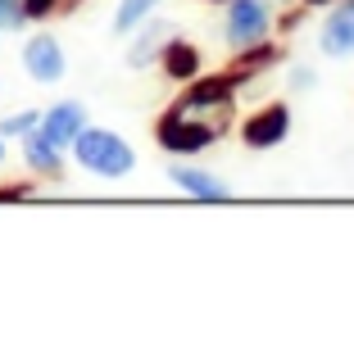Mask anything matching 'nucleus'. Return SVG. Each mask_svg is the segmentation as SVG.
I'll return each instance as SVG.
<instances>
[{"label":"nucleus","mask_w":354,"mask_h":349,"mask_svg":"<svg viewBox=\"0 0 354 349\" xmlns=\"http://www.w3.org/2000/svg\"><path fill=\"white\" fill-rule=\"evenodd\" d=\"M272 28H277L272 0H227L223 5V41H227L232 55L254 41H268Z\"/></svg>","instance_id":"7ed1b4c3"},{"label":"nucleus","mask_w":354,"mask_h":349,"mask_svg":"<svg viewBox=\"0 0 354 349\" xmlns=\"http://www.w3.org/2000/svg\"><path fill=\"white\" fill-rule=\"evenodd\" d=\"M86 127V104L82 100H55L41 109V123H37V132L46 136V141H55L59 150H73L77 132Z\"/></svg>","instance_id":"1a4fd4ad"},{"label":"nucleus","mask_w":354,"mask_h":349,"mask_svg":"<svg viewBox=\"0 0 354 349\" xmlns=\"http://www.w3.org/2000/svg\"><path fill=\"white\" fill-rule=\"evenodd\" d=\"M37 123H41V109H14V113L0 118V136H5V141H23Z\"/></svg>","instance_id":"4468645a"},{"label":"nucleus","mask_w":354,"mask_h":349,"mask_svg":"<svg viewBox=\"0 0 354 349\" xmlns=\"http://www.w3.org/2000/svg\"><path fill=\"white\" fill-rule=\"evenodd\" d=\"M168 182L182 191V196L200 200V205H227L236 191H232L227 182H223L218 173H209V168H196V164H182V159H173V168H168Z\"/></svg>","instance_id":"0eeeda50"},{"label":"nucleus","mask_w":354,"mask_h":349,"mask_svg":"<svg viewBox=\"0 0 354 349\" xmlns=\"http://www.w3.org/2000/svg\"><path fill=\"white\" fill-rule=\"evenodd\" d=\"M23 73H28L37 86H55L68 77V50H64V41L55 37V32H32V37H23Z\"/></svg>","instance_id":"20e7f679"},{"label":"nucleus","mask_w":354,"mask_h":349,"mask_svg":"<svg viewBox=\"0 0 354 349\" xmlns=\"http://www.w3.org/2000/svg\"><path fill=\"white\" fill-rule=\"evenodd\" d=\"M173 37V23L168 19H146L141 28L127 37V55H123V64L132 73H146V68H159V55H164V41Z\"/></svg>","instance_id":"6e6552de"},{"label":"nucleus","mask_w":354,"mask_h":349,"mask_svg":"<svg viewBox=\"0 0 354 349\" xmlns=\"http://www.w3.org/2000/svg\"><path fill=\"white\" fill-rule=\"evenodd\" d=\"M304 10H327V5H336V0H300Z\"/></svg>","instance_id":"a211bd4d"},{"label":"nucleus","mask_w":354,"mask_h":349,"mask_svg":"<svg viewBox=\"0 0 354 349\" xmlns=\"http://www.w3.org/2000/svg\"><path fill=\"white\" fill-rule=\"evenodd\" d=\"M32 196V182H19V186H0V205L5 200H28Z\"/></svg>","instance_id":"f3484780"},{"label":"nucleus","mask_w":354,"mask_h":349,"mask_svg":"<svg viewBox=\"0 0 354 349\" xmlns=\"http://www.w3.org/2000/svg\"><path fill=\"white\" fill-rule=\"evenodd\" d=\"M281 64V46L272 41H254V46H245V50H236V59H232V73H236L241 82H250V77H259V73H268V68H277Z\"/></svg>","instance_id":"f8f14e48"},{"label":"nucleus","mask_w":354,"mask_h":349,"mask_svg":"<svg viewBox=\"0 0 354 349\" xmlns=\"http://www.w3.org/2000/svg\"><path fill=\"white\" fill-rule=\"evenodd\" d=\"M159 73H164L168 82L187 86V82H196L200 73H205V55H200L196 41H187V37L173 32V37L164 41V55H159Z\"/></svg>","instance_id":"9d476101"},{"label":"nucleus","mask_w":354,"mask_h":349,"mask_svg":"<svg viewBox=\"0 0 354 349\" xmlns=\"http://www.w3.org/2000/svg\"><path fill=\"white\" fill-rule=\"evenodd\" d=\"M5 159H10V150H5V136H0V164H5Z\"/></svg>","instance_id":"aec40b11"},{"label":"nucleus","mask_w":354,"mask_h":349,"mask_svg":"<svg viewBox=\"0 0 354 349\" xmlns=\"http://www.w3.org/2000/svg\"><path fill=\"white\" fill-rule=\"evenodd\" d=\"M164 0H118L114 5V37H132L146 19H155Z\"/></svg>","instance_id":"ddd939ff"},{"label":"nucleus","mask_w":354,"mask_h":349,"mask_svg":"<svg viewBox=\"0 0 354 349\" xmlns=\"http://www.w3.org/2000/svg\"><path fill=\"white\" fill-rule=\"evenodd\" d=\"M318 50L327 59H354V0H336L318 23Z\"/></svg>","instance_id":"423d86ee"},{"label":"nucleus","mask_w":354,"mask_h":349,"mask_svg":"<svg viewBox=\"0 0 354 349\" xmlns=\"http://www.w3.org/2000/svg\"><path fill=\"white\" fill-rule=\"evenodd\" d=\"M313 86H318V73H313L309 64H291V68H286V91L291 95H304V91H313Z\"/></svg>","instance_id":"2eb2a0df"},{"label":"nucleus","mask_w":354,"mask_h":349,"mask_svg":"<svg viewBox=\"0 0 354 349\" xmlns=\"http://www.w3.org/2000/svg\"><path fill=\"white\" fill-rule=\"evenodd\" d=\"M291 127H295V113H291V104L286 100H268V104H259L254 113H245L241 118V141H245V150H277L286 136H291Z\"/></svg>","instance_id":"39448f33"},{"label":"nucleus","mask_w":354,"mask_h":349,"mask_svg":"<svg viewBox=\"0 0 354 349\" xmlns=\"http://www.w3.org/2000/svg\"><path fill=\"white\" fill-rule=\"evenodd\" d=\"M73 164L82 168L86 177H100V182H127V177L136 173V150L123 132L86 123L73 141Z\"/></svg>","instance_id":"f257e3e1"},{"label":"nucleus","mask_w":354,"mask_h":349,"mask_svg":"<svg viewBox=\"0 0 354 349\" xmlns=\"http://www.w3.org/2000/svg\"><path fill=\"white\" fill-rule=\"evenodd\" d=\"M227 132H218V127L200 123V118H187V113H173L164 109L155 123V145L164 154H173V159H196V154H205L209 145H218Z\"/></svg>","instance_id":"f03ea898"},{"label":"nucleus","mask_w":354,"mask_h":349,"mask_svg":"<svg viewBox=\"0 0 354 349\" xmlns=\"http://www.w3.org/2000/svg\"><path fill=\"white\" fill-rule=\"evenodd\" d=\"M209 5H227V0H209Z\"/></svg>","instance_id":"412c9836"},{"label":"nucleus","mask_w":354,"mask_h":349,"mask_svg":"<svg viewBox=\"0 0 354 349\" xmlns=\"http://www.w3.org/2000/svg\"><path fill=\"white\" fill-rule=\"evenodd\" d=\"M23 28H28L23 0H0V32H23Z\"/></svg>","instance_id":"dca6fc26"},{"label":"nucleus","mask_w":354,"mask_h":349,"mask_svg":"<svg viewBox=\"0 0 354 349\" xmlns=\"http://www.w3.org/2000/svg\"><path fill=\"white\" fill-rule=\"evenodd\" d=\"M64 154L68 150H59L55 141H46L37 127H32L28 136H23V164L32 168V177H46V182H59L64 177Z\"/></svg>","instance_id":"9b49d317"},{"label":"nucleus","mask_w":354,"mask_h":349,"mask_svg":"<svg viewBox=\"0 0 354 349\" xmlns=\"http://www.w3.org/2000/svg\"><path fill=\"white\" fill-rule=\"evenodd\" d=\"M55 5H59V14H64V10H77V5H86V0H55Z\"/></svg>","instance_id":"6ab92c4d"}]
</instances>
